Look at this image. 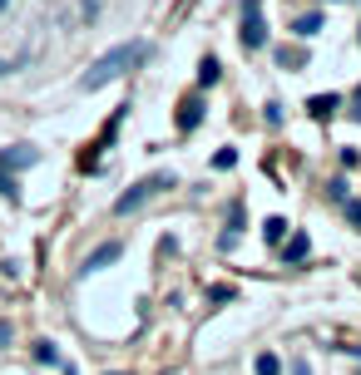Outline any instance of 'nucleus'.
<instances>
[{"label":"nucleus","instance_id":"423d86ee","mask_svg":"<svg viewBox=\"0 0 361 375\" xmlns=\"http://www.w3.org/2000/svg\"><path fill=\"white\" fill-rule=\"evenodd\" d=\"M282 257H287V267L307 262V257H312V237H307V232H292V242L282 247Z\"/></svg>","mask_w":361,"mask_h":375},{"label":"nucleus","instance_id":"aec40b11","mask_svg":"<svg viewBox=\"0 0 361 375\" xmlns=\"http://www.w3.org/2000/svg\"><path fill=\"white\" fill-rule=\"evenodd\" d=\"M5 5H10V0H0V10H5Z\"/></svg>","mask_w":361,"mask_h":375},{"label":"nucleus","instance_id":"4468645a","mask_svg":"<svg viewBox=\"0 0 361 375\" xmlns=\"http://www.w3.org/2000/svg\"><path fill=\"white\" fill-rule=\"evenodd\" d=\"M0 192H5V197H10V202H15V197H20V188H15V173H10V178H5V168H0Z\"/></svg>","mask_w":361,"mask_h":375},{"label":"nucleus","instance_id":"20e7f679","mask_svg":"<svg viewBox=\"0 0 361 375\" xmlns=\"http://www.w3.org/2000/svg\"><path fill=\"white\" fill-rule=\"evenodd\" d=\"M124 257V242H99L90 257H85V267H80V277H90V272H104L109 262H119Z\"/></svg>","mask_w":361,"mask_h":375},{"label":"nucleus","instance_id":"f8f14e48","mask_svg":"<svg viewBox=\"0 0 361 375\" xmlns=\"http://www.w3.org/2000/svg\"><path fill=\"white\" fill-rule=\"evenodd\" d=\"M252 371H257V375H282V361H277L272 351H262V356L252 361Z\"/></svg>","mask_w":361,"mask_h":375},{"label":"nucleus","instance_id":"412c9836","mask_svg":"<svg viewBox=\"0 0 361 375\" xmlns=\"http://www.w3.org/2000/svg\"><path fill=\"white\" fill-rule=\"evenodd\" d=\"M114 375H119V371H114Z\"/></svg>","mask_w":361,"mask_h":375},{"label":"nucleus","instance_id":"1a4fd4ad","mask_svg":"<svg viewBox=\"0 0 361 375\" xmlns=\"http://www.w3.org/2000/svg\"><path fill=\"white\" fill-rule=\"evenodd\" d=\"M317 30H322V15H317V10H312V15H302V20H292V35H297V40H312Z\"/></svg>","mask_w":361,"mask_h":375},{"label":"nucleus","instance_id":"dca6fc26","mask_svg":"<svg viewBox=\"0 0 361 375\" xmlns=\"http://www.w3.org/2000/svg\"><path fill=\"white\" fill-rule=\"evenodd\" d=\"M347 217L357 222V232H361V202H352V197H347Z\"/></svg>","mask_w":361,"mask_h":375},{"label":"nucleus","instance_id":"f03ea898","mask_svg":"<svg viewBox=\"0 0 361 375\" xmlns=\"http://www.w3.org/2000/svg\"><path fill=\"white\" fill-rule=\"evenodd\" d=\"M163 188H173V173H149V178H139V183H134V188H129V192L119 197V202H114V212H119V217L139 212V207H144L149 197H158Z\"/></svg>","mask_w":361,"mask_h":375},{"label":"nucleus","instance_id":"ddd939ff","mask_svg":"<svg viewBox=\"0 0 361 375\" xmlns=\"http://www.w3.org/2000/svg\"><path fill=\"white\" fill-rule=\"evenodd\" d=\"M262 237H267V242H282V237H287V217H267V222H262Z\"/></svg>","mask_w":361,"mask_h":375},{"label":"nucleus","instance_id":"6e6552de","mask_svg":"<svg viewBox=\"0 0 361 375\" xmlns=\"http://www.w3.org/2000/svg\"><path fill=\"white\" fill-rule=\"evenodd\" d=\"M35 361H40V366H50V371H60V366H65V356H60V346H55V341H35Z\"/></svg>","mask_w":361,"mask_h":375},{"label":"nucleus","instance_id":"39448f33","mask_svg":"<svg viewBox=\"0 0 361 375\" xmlns=\"http://www.w3.org/2000/svg\"><path fill=\"white\" fill-rule=\"evenodd\" d=\"M35 163H40V148H30V143H15V148H5V153H0V168H10V173L35 168Z\"/></svg>","mask_w":361,"mask_h":375},{"label":"nucleus","instance_id":"f257e3e1","mask_svg":"<svg viewBox=\"0 0 361 375\" xmlns=\"http://www.w3.org/2000/svg\"><path fill=\"white\" fill-rule=\"evenodd\" d=\"M144 55H149V45H144V40H139V45H114L109 55H99V60L90 65V75L80 80V89H104L109 80H119L129 65H139Z\"/></svg>","mask_w":361,"mask_h":375},{"label":"nucleus","instance_id":"6ab92c4d","mask_svg":"<svg viewBox=\"0 0 361 375\" xmlns=\"http://www.w3.org/2000/svg\"><path fill=\"white\" fill-rule=\"evenodd\" d=\"M10 70H15V65H10V60H0V75H10Z\"/></svg>","mask_w":361,"mask_h":375},{"label":"nucleus","instance_id":"9b49d317","mask_svg":"<svg viewBox=\"0 0 361 375\" xmlns=\"http://www.w3.org/2000/svg\"><path fill=\"white\" fill-rule=\"evenodd\" d=\"M218 75H223V65H218V60H203V65H198V85H203V89H213V85H218Z\"/></svg>","mask_w":361,"mask_h":375},{"label":"nucleus","instance_id":"f3484780","mask_svg":"<svg viewBox=\"0 0 361 375\" xmlns=\"http://www.w3.org/2000/svg\"><path fill=\"white\" fill-rule=\"evenodd\" d=\"M10 341H15V326H10V321H0V346H10Z\"/></svg>","mask_w":361,"mask_h":375},{"label":"nucleus","instance_id":"0eeeda50","mask_svg":"<svg viewBox=\"0 0 361 375\" xmlns=\"http://www.w3.org/2000/svg\"><path fill=\"white\" fill-rule=\"evenodd\" d=\"M198 119H203V104H198V99H183V109H178V129H183V134H193V129H198Z\"/></svg>","mask_w":361,"mask_h":375},{"label":"nucleus","instance_id":"7ed1b4c3","mask_svg":"<svg viewBox=\"0 0 361 375\" xmlns=\"http://www.w3.org/2000/svg\"><path fill=\"white\" fill-rule=\"evenodd\" d=\"M242 45L247 50H262L267 45V25H262V5L247 0V15H242Z\"/></svg>","mask_w":361,"mask_h":375},{"label":"nucleus","instance_id":"2eb2a0df","mask_svg":"<svg viewBox=\"0 0 361 375\" xmlns=\"http://www.w3.org/2000/svg\"><path fill=\"white\" fill-rule=\"evenodd\" d=\"M233 163H238V153H233V148H223V153L213 158V168H233Z\"/></svg>","mask_w":361,"mask_h":375},{"label":"nucleus","instance_id":"9d476101","mask_svg":"<svg viewBox=\"0 0 361 375\" xmlns=\"http://www.w3.org/2000/svg\"><path fill=\"white\" fill-rule=\"evenodd\" d=\"M337 104H342V94H317V99H312L307 109H312L317 119H332V114H337Z\"/></svg>","mask_w":361,"mask_h":375},{"label":"nucleus","instance_id":"a211bd4d","mask_svg":"<svg viewBox=\"0 0 361 375\" xmlns=\"http://www.w3.org/2000/svg\"><path fill=\"white\" fill-rule=\"evenodd\" d=\"M292 375H312V366L307 361H292Z\"/></svg>","mask_w":361,"mask_h":375}]
</instances>
